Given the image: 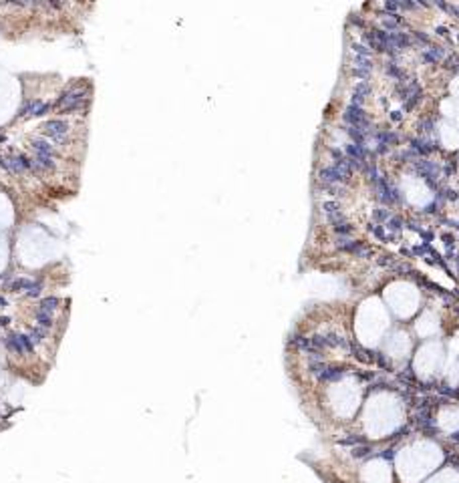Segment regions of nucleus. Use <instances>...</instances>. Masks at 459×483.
I'll use <instances>...</instances> for the list:
<instances>
[{
	"mask_svg": "<svg viewBox=\"0 0 459 483\" xmlns=\"http://www.w3.org/2000/svg\"><path fill=\"white\" fill-rule=\"evenodd\" d=\"M385 8H389V10H399L401 8V2L397 0V2H385Z\"/></svg>",
	"mask_w": 459,
	"mask_h": 483,
	"instance_id": "nucleus-21",
	"label": "nucleus"
},
{
	"mask_svg": "<svg viewBox=\"0 0 459 483\" xmlns=\"http://www.w3.org/2000/svg\"><path fill=\"white\" fill-rule=\"evenodd\" d=\"M389 227H391L393 231H399V229H401V219H391V221H389Z\"/></svg>",
	"mask_w": 459,
	"mask_h": 483,
	"instance_id": "nucleus-20",
	"label": "nucleus"
},
{
	"mask_svg": "<svg viewBox=\"0 0 459 483\" xmlns=\"http://www.w3.org/2000/svg\"><path fill=\"white\" fill-rule=\"evenodd\" d=\"M42 133L48 141H58L60 143V141H64V137L68 133V123L64 119H50V121L44 123Z\"/></svg>",
	"mask_w": 459,
	"mask_h": 483,
	"instance_id": "nucleus-3",
	"label": "nucleus"
},
{
	"mask_svg": "<svg viewBox=\"0 0 459 483\" xmlns=\"http://www.w3.org/2000/svg\"><path fill=\"white\" fill-rule=\"evenodd\" d=\"M54 169V161L52 157H44V155H34L32 157V171L36 173H48Z\"/></svg>",
	"mask_w": 459,
	"mask_h": 483,
	"instance_id": "nucleus-10",
	"label": "nucleus"
},
{
	"mask_svg": "<svg viewBox=\"0 0 459 483\" xmlns=\"http://www.w3.org/2000/svg\"><path fill=\"white\" fill-rule=\"evenodd\" d=\"M391 117H393V121H399V119H401V117H403V115H401V113H399V111H395V113H393V115H391Z\"/></svg>",
	"mask_w": 459,
	"mask_h": 483,
	"instance_id": "nucleus-22",
	"label": "nucleus"
},
{
	"mask_svg": "<svg viewBox=\"0 0 459 483\" xmlns=\"http://www.w3.org/2000/svg\"><path fill=\"white\" fill-rule=\"evenodd\" d=\"M370 70H372V60L368 58V56H354V64H352V72L360 78V80H366L368 78V74H370Z\"/></svg>",
	"mask_w": 459,
	"mask_h": 483,
	"instance_id": "nucleus-7",
	"label": "nucleus"
},
{
	"mask_svg": "<svg viewBox=\"0 0 459 483\" xmlns=\"http://www.w3.org/2000/svg\"><path fill=\"white\" fill-rule=\"evenodd\" d=\"M30 147H32L34 155H44V157H52V159L56 157V149H54L52 141H48V139H44V137H34L32 143H30Z\"/></svg>",
	"mask_w": 459,
	"mask_h": 483,
	"instance_id": "nucleus-5",
	"label": "nucleus"
},
{
	"mask_svg": "<svg viewBox=\"0 0 459 483\" xmlns=\"http://www.w3.org/2000/svg\"><path fill=\"white\" fill-rule=\"evenodd\" d=\"M443 56H445V50L439 48V46H431V48H427L425 54H423L425 62H439Z\"/></svg>",
	"mask_w": 459,
	"mask_h": 483,
	"instance_id": "nucleus-12",
	"label": "nucleus"
},
{
	"mask_svg": "<svg viewBox=\"0 0 459 483\" xmlns=\"http://www.w3.org/2000/svg\"><path fill=\"white\" fill-rule=\"evenodd\" d=\"M346 133H348V137H350L356 145H362V143H364V137H366V135H364L358 127H346Z\"/></svg>",
	"mask_w": 459,
	"mask_h": 483,
	"instance_id": "nucleus-14",
	"label": "nucleus"
},
{
	"mask_svg": "<svg viewBox=\"0 0 459 483\" xmlns=\"http://www.w3.org/2000/svg\"><path fill=\"white\" fill-rule=\"evenodd\" d=\"M352 50L358 54V56H370V52H372V48L364 42V44H360V42H356V44H352Z\"/></svg>",
	"mask_w": 459,
	"mask_h": 483,
	"instance_id": "nucleus-15",
	"label": "nucleus"
},
{
	"mask_svg": "<svg viewBox=\"0 0 459 483\" xmlns=\"http://www.w3.org/2000/svg\"><path fill=\"white\" fill-rule=\"evenodd\" d=\"M368 93H370V87H368V83L366 80H358L356 85H354V89H352V105H362L364 103V99L368 97Z\"/></svg>",
	"mask_w": 459,
	"mask_h": 483,
	"instance_id": "nucleus-11",
	"label": "nucleus"
},
{
	"mask_svg": "<svg viewBox=\"0 0 459 483\" xmlns=\"http://www.w3.org/2000/svg\"><path fill=\"white\" fill-rule=\"evenodd\" d=\"M366 147L364 145H356V143H348L344 145V155L352 161H358V163H364V157H366Z\"/></svg>",
	"mask_w": 459,
	"mask_h": 483,
	"instance_id": "nucleus-9",
	"label": "nucleus"
},
{
	"mask_svg": "<svg viewBox=\"0 0 459 483\" xmlns=\"http://www.w3.org/2000/svg\"><path fill=\"white\" fill-rule=\"evenodd\" d=\"M0 165H4L14 175H22L32 169V159H28L22 153H6V155H0Z\"/></svg>",
	"mask_w": 459,
	"mask_h": 483,
	"instance_id": "nucleus-1",
	"label": "nucleus"
},
{
	"mask_svg": "<svg viewBox=\"0 0 459 483\" xmlns=\"http://www.w3.org/2000/svg\"><path fill=\"white\" fill-rule=\"evenodd\" d=\"M387 72L393 74L395 78H401V76H403V70H401L399 66H395V64H387Z\"/></svg>",
	"mask_w": 459,
	"mask_h": 483,
	"instance_id": "nucleus-17",
	"label": "nucleus"
},
{
	"mask_svg": "<svg viewBox=\"0 0 459 483\" xmlns=\"http://www.w3.org/2000/svg\"><path fill=\"white\" fill-rule=\"evenodd\" d=\"M419 95H421V89H419L417 83H409L407 87L401 89V99H403V103H405L407 109H411V107L417 103Z\"/></svg>",
	"mask_w": 459,
	"mask_h": 483,
	"instance_id": "nucleus-8",
	"label": "nucleus"
},
{
	"mask_svg": "<svg viewBox=\"0 0 459 483\" xmlns=\"http://www.w3.org/2000/svg\"><path fill=\"white\" fill-rule=\"evenodd\" d=\"M387 217H389V211H387V209H376V211H374V219H376V221H385Z\"/></svg>",
	"mask_w": 459,
	"mask_h": 483,
	"instance_id": "nucleus-19",
	"label": "nucleus"
},
{
	"mask_svg": "<svg viewBox=\"0 0 459 483\" xmlns=\"http://www.w3.org/2000/svg\"><path fill=\"white\" fill-rule=\"evenodd\" d=\"M46 111H50V105L48 103H42L38 99H32V101H26L20 109V115L22 117H34V115H44Z\"/></svg>",
	"mask_w": 459,
	"mask_h": 483,
	"instance_id": "nucleus-6",
	"label": "nucleus"
},
{
	"mask_svg": "<svg viewBox=\"0 0 459 483\" xmlns=\"http://www.w3.org/2000/svg\"><path fill=\"white\" fill-rule=\"evenodd\" d=\"M85 91L83 89H70V91H66L58 101H56V109L58 111H76L81 105H83V101H85Z\"/></svg>",
	"mask_w": 459,
	"mask_h": 483,
	"instance_id": "nucleus-2",
	"label": "nucleus"
},
{
	"mask_svg": "<svg viewBox=\"0 0 459 483\" xmlns=\"http://www.w3.org/2000/svg\"><path fill=\"white\" fill-rule=\"evenodd\" d=\"M411 149H413L415 153H421V155H427V153H431V151H433V145H431L429 141H421V139H413V141H411Z\"/></svg>",
	"mask_w": 459,
	"mask_h": 483,
	"instance_id": "nucleus-13",
	"label": "nucleus"
},
{
	"mask_svg": "<svg viewBox=\"0 0 459 483\" xmlns=\"http://www.w3.org/2000/svg\"><path fill=\"white\" fill-rule=\"evenodd\" d=\"M334 231H336V233H350V231H352V227H350V225L344 221V223L336 225V227H334Z\"/></svg>",
	"mask_w": 459,
	"mask_h": 483,
	"instance_id": "nucleus-18",
	"label": "nucleus"
},
{
	"mask_svg": "<svg viewBox=\"0 0 459 483\" xmlns=\"http://www.w3.org/2000/svg\"><path fill=\"white\" fill-rule=\"evenodd\" d=\"M389 16H391V18H382V22H380V24H382L385 28H389V30H395V28H397V24L401 22V18H399L397 14H389Z\"/></svg>",
	"mask_w": 459,
	"mask_h": 483,
	"instance_id": "nucleus-16",
	"label": "nucleus"
},
{
	"mask_svg": "<svg viewBox=\"0 0 459 483\" xmlns=\"http://www.w3.org/2000/svg\"><path fill=\"white\" fill-rule=\"evenodd\" d=\"M376 189H378V199H380L382 203L401 201V191H399V187H393L389 181L378 179V181H376Z\"/></svg>",
	"mask_w": 459,
	"mask_h": 483,
	"instance_id": "nucleus-4",
	"label": "nucleus"
}]
</instances>
